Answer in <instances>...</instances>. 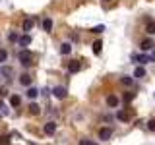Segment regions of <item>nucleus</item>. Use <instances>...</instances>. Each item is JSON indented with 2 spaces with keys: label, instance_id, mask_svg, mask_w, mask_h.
I'll use <instances>...</instances> for the list:
<instances>
[{
  "label": "nucleus",
  "instance_id": "f257e3e1",
  "mask_svg": "<svg viewBox=\"0 0 155 145\" xmlns=\"http://www.w3.org/2000/svg\"><path fill=\"white\" fill-rule=\"evenodd\" d=\"M18 60L21 62L23 68H29V66H31V60H33L31 50H19V52H18Z\"/></svg>",
  "mask_w": 155,
  "mask_h": 145
},
{
  "label": "nucleus",
  "instance_id": "f03ea898",
  "mask_svg": "<svg viewBox=\"0 0 155 145\" xmlns=\"http://www.w3.org/2000/svg\"><path fill=\"white\" fill-rule=\"evenodd\" d=\"M110 137H113V130H110L109 126H103V128L99 130V139L101 141H109Z\"/></svg>",
  "mask_w": 155,
  "mask_h": 145
},
{
  "label": "nucleus",
  "instance_id": "7ed1b4c3",
  "mask_svg": "<svg viewBox=\"0 0 155 145\" xmlns=\"http://www.w3.org/2000/svg\"><path fill=\"white\" fill-rule=\"evenodd\" d=\"M118 105H120V99L114 93H110L107 97V106H109V108H118Z\"/></svg>",
  "mask_w": 155,
  "mask_h": 145
},
{
  "label": "nucleus",
  "instance_id": "20e7f679",
  "mask_svg": "<svg viewBox=\"0 0 155 145\" xmlns=\"http://www.w3.org/2000/svg\"><path fill=\"white\" fill-rule=\"evenodd\" d=\"M52 95L56 97V99H66L68 97V91H66V87H62V85H58L52 89Z\"/></svg>",
  "mask_w": 155,
  "mask_h": 145
},
{
  "label": "nucleus",
  "instance_id": "39448f33",
  "mask_svg": "<svg viewBox=\"0 0 155 145\" xmlns=\"http://www.w3.org/2000/svg\"><path fill=\"white\" fill-rule=\"evenodd\" d=\"M153 47H155V43H153V39H149V37H147V39H143V41H142V43H140V48H142V50H143V52H147V50H151V48H153Z\"/></svg>",
  "mask_w": 155,
  "mask_h": 145
},
{
  "label": "nucleus",
  "instance_id": "423d86ee",
  "mask_svg": "<svg viewBox=\"0 0 155 145\" xmlns=\"http://www.w3.org/2000/svg\"><path fill=\"white\" fill-rule=\"evenodd\" d=\"M43 132H45L47 135H52L56 132V122H52V120H48V122L43 126Z\"/></svg>",
  "mask_w": 155,
  "mask_h": 145
},
{
  "label": "nucleus",
  "instance_id": "0eeeda50",
  "mask_svg": "<svg viewBox=\"0 0 155 145\" xmlns=\"http://www.w3.org/2000/svg\"><path fill=\"white\" fill-rule=\"evenodd\" d=\"M25 97H27V99H37V97H39V89L33 87V85H29L27 91H25Z\"/></svg>",
  "mask_w": 155,
  "mask_h": 145
},
{
  "label": "nucleus",
  "instance_id": "6e6552de",
  "mask_svg": "<svg viewBox=\"0 0 155 145\" xmlns=\"http://www.w3.org/2000/svg\"><path fill=\"white\" fill-rule=\"evenodd\" d=\"M80 70H81V66H80L78 60H72L70 64H68V72H70V74H76V72H80Z\"/></svg>",
  "mask_w": 155,
  "mask_h": 145
},
{
  "label": "nucleus",
  "instance_id": "1a4fd4ad",
  "mask_svg": "<svg viewBox=\"0 0 155 145\" xmlns=\"http://www.w3.org/2000/svg\"><path fill=\"white\" fill-rule=\"evenodd\" d=\"M19 83H21L23 87H29V85H31V76H29V74H21V76H19Z\"/></svg>",
  "mask_w": 155,
  "mask_h": 145
},
{
  "label": "nucleus",
  "instance_id": "9d476101",
  "mask_svg": "<svg viewBox=\"0 0 155 145\" xmlns=\"http://www.w3.org/2000/svg\"><path fill=\"white\" fill-rule=\"evenodd\" d=\"M18 43H19L21 47H27V45H31V35H29V33H25L23 37H19V39H18Z\"/></svg>",
  "mask_w": 155,
  "mask_h": 145
},
{
  "label": "nucleus",
  "instance_id": "9b49d317",
  "mask_svg": "<svg viewBox=\"0 0 155 145\" xmlns=\"http://www.w3.org/2000/svg\"><path fill=\"white\" fill-rule=\"evenodd\" d=\"M145 33H147L149 37L155 35V21H151V19H147V25H145Z\"/></svg>",
  "mask_w": 155,
  "mask_h": 145
},
{
  "label": "nucleus",
  "instance_id": "f8f14e48",
  "mask_svg": "<svg viewBox=\"0 0 155 145\" xmlns=\"http://www.w3.org/2000/svg\"><path fill=\"white\" fill-rule=\"evenodd\" d=\"M70 52H72V45H70V43H62V45H60V54L68 56Z\"/></svg>",
  "mask_w": 155,
  "mask_h": 145
},
{
  "label": "nucleus",
  "instance_id": "ddd939ff",
  "mask_svg": "<svg viewBox=\"0 0 155 145\" xmlns=\"http://www.w3.org/2000/svg\"><path fill=\"white\" fill-rule=\"evenodd\" d=\"M116 120H120V122H128L130 116H128L126 110H118V112H116Z\"/></svg>",
  "mask_w": 155,
  "mask_h": 145
},
{
  "label": "nucleus",
  "instance_id": "4468645a",
  "mask_svg": "<svg viewBox=\"0 0 155 145\" xmlns=\"http://www.w3.org/2000/svg\"><path fill=\"white\" fill-rule=\"evenodd\" d=\"M132 77H138V79H140V77H145V68H143V66H136Z\"/></svg>",
  "mask_w": 155,
  "mask_h": 145
},
{
  "label": "nucleus",
  "instance_id": "2eb2a0df",
  "mask_svg": "<svg viewBox=\"0 0 155 145\" xmlns=\"http://www.w3.org/2000/svg\"><path fill=\"white\" fill-rule=\"evenodd\" d=\"M33 25H35V23H33V19H31V18H27L25 21H23V31H25V33H31Z\"/></svg>",
  "mask_w": 155,
  "mask_h": 145
},
{
  "label": "nucleus",
  "instance_id": "dca6fc26",
  "mask_svg": "<svg viewBox=\"0 0 155 145\" xmlns=\"http://www.w3.org/2000/svg\"><path fill=\"white\" fill-rule=\"evenodd\" d=\"M120 83L126 85V87H132V85H134V77H130V76H122V77H120Z\"/></svg>",
  "mask_w": 155,
  "mask_h": 145
},
{
  "label": "nucleus",
  "instance_id": "f3484780",
  "mask_svg": "<svg viewBox=\"0 0 155 145\" xmlns=\"http://www.w3.org/2000/svg\"><path fill=\"white\" fill-rule=\"evenodd\" d=\"M43 29L48 33V31H52V19L51 18H43Z\"/></svg>",
  "mask_w": 155,
  "mask_h": 145
},
{
  "label": "nucleus",
  "instance_id": "a211bd4d",
  "mask_svg": "<svg viewBox=\"0 0 155 145\" xmlns=\"http://www.w3.org/2000/svg\"><path fill=\"white\" fill-rule=\"evenodd\" d=\"M19 103H21V97H19V95H12V97H10V105H12V106H19Z\"/></svg>",
  "mask_w": 155,
  "mask_h": 145
},
{
  "label": "nucleus",
  "instance_id": "6ab92c4d",
  "mask_svg": "<svg viewBox=\"0 0 155 145\" xmlns=\"http://www.w3.org/2000/svg\"><path fill=\"white\" fill-rule=\"evenodd\" d=\"M101 47H103V43H101V41H95L93 45H91V48H93L95 54H101Z\"/></svg>",
  "mask_w": 155,
  "mask_h": 145
},
{
  "label": "nucleus",
  "instance_id": "aec40b11",
  "mask_svg": "<svg viewBox=\"0 0 155 145\" xmlns=\"http://www.w3.org/2000/svg\"><path fill=\"white\" fill-rule=\"evenodd\" d=\"M8 60V52L4 50V48H0V64H2V62H6Z\"/></svg>",
  "mask_w": 155,
  "mask_h": 145
},
{
  "label": "nucleus",
  "instance_id": "412c9836",
  "mask_svg": "<svg viewBox=\"0 0 155 145\" xmlns=\"http://www.w3.org/2000/svg\"><path fill=\"white\" fill-rule=\"evenodd\" d=\"M29 112H31V114H39L41 110H39V106H37L35 103H33V105H29Z\"/></svg>",
  "mask_w": 155,
  "mask_h": 145
},
{
  "label": "nucleus",
  "instance_id": "4be33fe9",
  "mask_svg": "<svg viewBox=\"0 0 155 145\" xmlns=\"http://www.w3.org/2000/svg\"><path fill=\"white\" fill-rule=\"evenodd\" d=\"M105 31V25H97V27H93V33H97V35H99V33H103Z\"/></svg>",
  "mask_w": 155,
  "mask_h": 145
},
{
  "label": "nucleus",
  "instance_id": "5701e85b",
  "mask_svg": "<svg viewBox=\"0 0 155 145\" xmlns=\"http://www.w3.org/2000/svg\"><path fill=\"white\" fill-rule=\"evenodd\" d=\"M147 130H151V132H155V118L149 120V124H147Z\"/></svg>",
  "mask_w": 155,
  "mask_h": 145
},
{
  "label": "nucleus",
  "instance_id": "b1692460",
  "mask_svg": "<svg viewBox=\"0 0 155 145\" xmlns=\"http://www.w3.org/2000/svg\"><path fill=\"white\" fill-rule=\"evenodd\" d=\"M80 145H97V143H95V141H91V139H81Z\"/></svg>",
  "mask_w": 155,
  "mask_h": 145
},
{
  "label": "nucleus",
  "instance_id": "393cba45",
  "mask_svg": "<svg viewBox=\"0 0 155 145\" xmlns=\"http://www.w3.org/2000/svg\"><path fill=\"white\" fill-rule=\"evenodd\" d=\"M18 39H19L18 33H10V41H12V43H18Z\"/></svg>",
  "mask_w": 155,
  "mask_h": 145
},
{
  "label": "nucleus",
  "instance_id": "a878e982",
  "mask_svg": "<svg viewBox=\"0 0 155 145\" xmlns=\"http://www.w3.org/2000/svg\"><path fill=\"white\" fill-rule=\"evenodd\" d=\"M149 62H155V47L151 48V54H149Z\"/></svg>",
  "mask_w": 155,
  "mask_h": 145
},
{
  "label": "nucleus",
  "instance_id": "bb28decb",
  "mask_svg": "<svg viewBox=\"0 0 155 145\" xmlns=\"http://www.w3.org/2000/svg\"><path fill=\"white\" fill-rule=\"evenodd\" d=\"M103 120H105V122H113V116H110V114H105Z\"/></svg>",
  "mask_w": 155,
  "mask_h": 145
},
{
  "label": "nucleus",
  "instance_id": "cd10ccee",
  "mask_svg": "<svg viewBox=\"0 0 155 145\" xmlns=\"http://www.w3.org/2000/svg\"><path fill=\"white\" fill-rule=\"evenodd\" d=\"M72 41H74V43H80V37H78L76 33H72Z\"/></svg>",
  "mask_w": 155,
  "mask_h": 145
},
{
  "label": "nucleus",
  "instance_id": "c85d7f7f",
  "mask_svg": "<svg viewBox=\"0 0 155 145\" xmlns=\"http://www.w3.org/2000/svg\"><path fill=\"white\" fill-rule=\"evenodd\" d=\"M132 99H134V93H128V95L124 97V101H132Z\"/></svg>",
  "mask_w": 155,
  "mask_h": 145
},
{
  "label": "nucleus",
  "instance_id": "c756f323",
  "mask_svg": "<svg viewBox=\"0 0 155 145\" xmlns=\"http://www.w3.org/2000/svg\"><path fill=\"white\" fill-rule=\"evenodd\" d=\"M103 2H109V0H103Z\"/></svg>",
  "mask_w": 155,
  "mask_h": 145
}]
</instances>
